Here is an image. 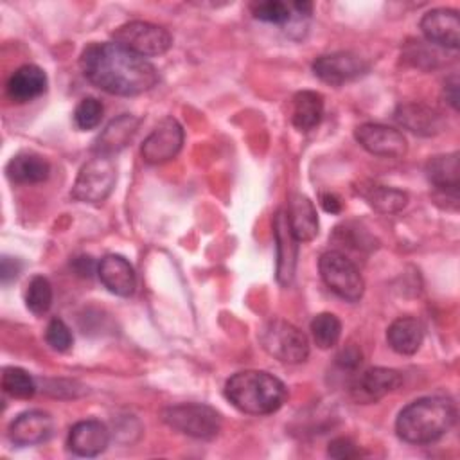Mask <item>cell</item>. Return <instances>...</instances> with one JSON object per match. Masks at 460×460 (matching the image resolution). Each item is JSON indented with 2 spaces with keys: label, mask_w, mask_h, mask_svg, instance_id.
Returning a JSON list of instances; mask_svg holds the SVG:
<instances>
[{
  "label": "cell",
  "mask_w": 460,
  "mask_h": 460,
  "mask_svg": "<svg viewBox=\"0 0 460 460\" xmlns=\"http://www.w3.org/2000/svg\"><path fill=\"white\" fill-rule=\"evenodd\" d=\"M79 65L92 84L113 95H138L158 81L155 65L115 41L90 43L81 52Z\"/></svg>",
  "instance_id": "cell-1"
},
{
  "label": "cell",
  "mask_w": 460,
  "mask_h": 460,
  "mask_svg": "<svg viewBox=\"0 0 460 460\" xmlns=\"http://www.w3.org/2000/svg\"><path fill=\"white\" fill-rule=\"evenodd\" d=\"M252 13L257 20L284 25L291 20V7L279 0H266L252 4Z\"/></svg>",
  "instance_id": "cell-31"
},
{
  "label": "cell",
  "mask_w": 460,
  "mask_h": 460,
  "mask_svg": "<svg viewBox=\"0 0 460 460\" xmlns=\"http://www.w3.org/2000/svg\"><path fill=\"white\" fill-rule=\"evenodd\" d=\"M47 90V74L38 65H22L5 84V92L13 102H29Z\"/></svg>",
  "instance_id": "cell-20"
},
{
  "label": "cell",
  "mask_w": 460,
  "mask_h": 460,
  "mask_svg": "<svg viewBox=\"0 0 460 460\" xmlns=\"http://www.w3.org/2000/svg\"><path fill=\"white\" fill-rule=\"evenodd\" d=\"M420 31L429 43L456 49L460 41V20L455 9H431L420 20Z\"/></svg>",
  "instance_id": "cell-13"
},
{
  "label": "cell",
  "mask_w": 460,
  "mask_h": 460,
  "mask_svg": "<svg viewBox=\"0 0 460 460\" xmlns=\"http://www.w3.org/2000/svg\"><path fill=\"white\" fill-rule=\"evenodd\" d=\"M97 275L102 286L117 296H129L137 288L133 266L126 257L117 253H110L101 259L97 264Z\"/></svg>",
  "instance_id": "cell-17"
},
{
  "label": "cell",
  "mask_w": 460,
  "mask_h": 460,
  "mask_svg": "<svg viewBox=\"0 0 460 460\" xmlns=\"http://www.w3.org/2000/svg\"><path fill=\"white\" fill-rule=\"evenodd\" d=\"M356 192L377 212L383 214H392V212H399L401 208L406 207L408 203V194L394 189V187H386V185H379V183H372V181H361L356 187Z\"/></svg>",
  "instance_id": "cell-24"
},
{
  "label": "cell",
  "mask_w": 460,
  "mask_h": 460,
  "mask_svg": "<svg viewBox=\"0 0 460 460\" xmlns=\"http://www.w3.org/2000/svg\"><path fill=\"white\" fill-rule=\"evenodd\" d=\"M336 359H338V365H341L343 368H356L361 363V350L354 345H349L338 354Z\"/></svg>",
  "instance_id": "cell-35"
},
{
  "label": "cell",
  "mask_w": 460,
  "mask_h": 460,
  "mask_svg": "<svg viewBox=\"0 0 460 460\" xmlns=\"http://www.w3.org/2000/svg\"><path fill=\"white\" fill-rule=\"evenodd\" d=\"M2 388L14 399H31L36 392V383L23 368L5 367L2 372Z\"/></svg>",
  "instance_id": "cell-28"
},
{
  "label": "cell",
  "mask_w": 460,
  "mask_h": 460,
  "mask_svg": "<svg viewBox=\"0 0 460 460\" xmlns=\"http://www.w3.org/2000/svg\"><path fill=\"white\" fill-rule=\"evenodd\" d=\"M110 442L108 428L95 419H86L72 426L68 433V449L79 456H97Z\"/></svg>",
  "instance_id": "cell-18"
},
{
  "label": "cell",
  "mask_w": 460,
  "mask_h": 460,
  "mask_svg": "<svg viewBox=\"0 0 460 460\" xmlns=\"http://www.w3.org/2000/svg\"><path fill=\"white\" fill-rule=\"evenodd\" d=\"M74 270L81 275V277H90L93 271H97L95 262L92 261V257L88 255H81L74 261Z\"/></svg>",
  "instance_id": "cell-37"
},
{
  "label": "cell",
  "mask_w": 460,
  "mask_h": 460,
  "mask_svg": "<svg viewBox=\"0 0 460 460\" xmlns=\"http://www.w3.org/2000/svg\"><path fill=\"white\" fill-rule=\"evenodd\" d=\"M320 203H322V207H323L327 212H331V214H338V212L341 210V201H340V198H338L336 194H332V192H323V194L320 196Z\"/></svg>",
  "instance_id": "cell-38"
},
{
  "label": "cell",
  "mask_w": 460,
  "mask_h": 460,
  "mask_svg": "<svg viewBox=\"0 0 460 460\" xmlns=\"http://www.w3.org/2000/svg\"><path fill=\"white\" fill-rule=\"evenodd\" d=\"M183 146V128L172 117L160 120L142 144V158L151 165H160L172 160Z\"/></svg>",
  "instance_id": "cell-9"
},
{
  "label": "cell",
  "mask_w": 460,
  "mask_h": 460,
  "mask_svg": "<svg viewBox=\"0 0 460 460\" xmlns=\"http://www.w3.org/2000/svg\"><path fill=\"white\" fill-rule=\"evenodd\" d=\"M5 172L7 178L14 183H41L49 178L50 165L43 156L36 153H18L9 160Z\"/></svg>",
  "instance_id": "cell-23"
},
{
  "label": "cell",
  "mask_w": 460,
  "mask_h": 460,
  "mask_svg": "<svg viewBox=\"0 0 460 460\" xmlns=\"http://www.w3.org/2000/svg\"><path fill=\"white\" fill-rule=\"evenodd\" d=\"M444 97L453 110L458 108V77L451 75L444 84Z\"/></svg>",
  "instance_id": "cell-36"
},
{
  "label": "cell",
  "mask_w": 460,
  "mask_h": 460,
  "mask_svg": "<svg viewBox=\"0 0 460 460\" xmlns=\"http://www.w3.org/2000/svg\"><path fill=\"white\" fill-rule=\"evenodd\" d=\"M456 420V408L446 397H420L404 406L395 420L399 438L429 444L446 435Z\"/></svg>",
  "instance_id": "cell-2"
},
{
  "label": "cell",
  "mask_w": 460,
  "mask_h": 460,
  "mask_svg": "<svg viewBox=\"0 0 460 460\" xmlns=\"http://www.w3.org/2000/svg\"><path fill=\"white\" fill-rule=\"evenodd\" d=\"M259 341L270 356L282 363L296 365L309 356L307 336L296 325L282 318L266 322L259 332Z\"/></svg>",
  "instance_id": "cell-4"
},
{
  "label": "cell",
  "mask_w": 460,
  "mask_h": 460,
  "mask_svg": "<svg viewBox=\"0 0 460 460\" xmlns=\"http://www.w3.org/2000/svg\"><path fill=\"white\" fill-rule=\"evenodd\" d=\"M426 174L429 183L442 194H449L456 199L458 192V155H440L433 156L426 165Z\"/></svg>",
  "instance_id": "cell-25"
},
{
  "label": "cell",
  "mask_w": 460,
  "mask_h": 460,
  "mask_svg": "<svg viewBox=\"0 0 460 460\" xmlns=\"http://www.w3.org/2000/svg\"><path fill=\"white\" fill-rule=\"evenodd\" d=\"M140 120L133 115H120L117 119H113L104 131L99 135V138L95 140L93 149L101 155V156H110L120 149H124L128 146V142L133 138L135 131L138 129Z\"/></svg>",
  "instance_id": "cell-22"
},
{
  "label": "cell",
  "mask_w": 460,
  "mask_h": 460,
  "mask_svg": "<svg viewBox=\"0 0 460 460\" xmlns=\"http://www.w3.org/2000/svg\"><path fill=\"white\" fill-rule=\"evenodd\" d=\"M45 340L58 352H66L74 343L72 331L61 318H52L49 322L47 331H45Z\"/></svg>",
  "instance_id": "cell-32"
},
{
  "label": "cell",
  "mask_w": 460,
  "mask_h": 460,
  "mask_svg": "<svg viewBox=\"0 0 460 460\" xmlns=\"http://www.w3.org/2000/svg\"><path fill=\"white\" fill-rule=\"evenodd\" d=\"M318 268L325 286L340 298L349 302H356L361 298L365 291L363 277L358 266L345 253L338 250H329L322 253Z\"/></svg>",
  "instance_id": "cell-7"
},
{
  "label": "cell",
  "mask_w": 460,
  "mask_h": 460,
  "mask_svg": "<svg viewBox=\"0 0 460 460\" xmlns=\"http://www.w3.org/2000/svg\"><path fill=\"white\" fill-rule=\"evenodd\" d=\"M311 334L320 349H331L341 336V322L332 313H318L311 320Z\"/></svg>",
  "instance_id": "cell-27"
},
{
  "label": "cell",
  "mask_w": 460,
  "mask_h": 460,
  "mask_svg": "<svg viewBox=\"0 0 460 460\" xmlns=\"http://www.w3.org/2000/svg\"><path fill=\"white\" fill-rule=\"evenodd\" d=\"M354 137L363 149L376 156L402 158L408 151V142L404 135L399 129L385 124H361L356 128Z\"/></svg>",
  "instance_id": "cell-11"
},
{
  "label": "cell",
  "mask_w": 460,
  "mask_h": 460,
  "mask_svg": "<svg viewBox=\"0 0 460 460\" xmlns=\"http://www.w3.org/2000/svg\"><path fill=\"white\" fill-rule=\"evenodd\" d=\"M111 36L117 45L140 58L162 56L172 45V38L167 29L142 20H133L119 25L111 32Z\"/></svg>",
  "instance_id": "cell-5"
},
{
  "label": "cell",
  "mask_w": 460,
  "mask_h": 460,
  "mask_svg": "<svg viewBox=\"0 0 460 460\" xmlns=\"http://www.w3.org/2000/svg\"><path fill=\"white\" fill-rule=\"evenodd\" d=\"M394 119L397 120L399 126L420 137L438 135L446 128L442 113L422 102L399 104L394 113Z\"/></svg>",
  "instance_id": "cell-14"
},
{
  "label": "cell",
  "mask_w": 460,
  "mask_h": 460,
  "mask_svg": "<svg viewBox=\"0 0 460 460\" xmlns=\"http://www.w3.org/2000/svg\"><path fill=\"white\" fill-rule=\"evenodd\" d=\"M104 108L102 102L95 97H84L79 101V104L74 110V124L86 131V129H93L101 124Z\"/></svg>",
  "instance_id": "cell-30"
},
{
  "label": "cell",
  "mask_w": 460,
  "mask_h": 460,
  "mask_svg": "<svg viewBox=\"0 0 460 460\" xmlns=\"http://www.w3.org/2000/svg\"><path fill=\"white\" fill-rule=\"evenodd\" d=\"M327 455L331 458H340V460H347V458H356L361 455L359 447L347 437H338L334 440L329 442L327 447Z\"/></svg>",
  "instance_id": "cell-33"
},
{
  "label": "cell",
  "mask_w": 460,
  "mask_h": 460,
  "mask_svg": "<svg viewBox=\"0 0 460 460\" xmlns=\"http://www.w3.org/2000/svg\"><path fill=\"white\" fill-rule=\"evenodd\" d=\"M402 385V376L401 372L394 368H385V367H374L363 370L352 383L350 386V395L356 402L361 404H370L377 402L390 392L397 390Z\"/></svg>",
  "instance_id": "cell-12"
},
{
  "label": "cell",
  "mask_w": 460,
  "mask_h": 460,
  "mask_svg": "<svg viewBox=\"0 0 460 460\" xmlns=\"http://www.w3.org/2000/svg\"><path fill=\"white\" fill-rule=\"evenodd\" d=\"M54 431L52 417L43 410H29L18 415L9 426V438L16 446H36L50 438Z\"/></svg>",
  "instance_id": "cell-15"
},
{
  "label": "cell",
  "mask_w": 460,
  "mask_h": 460,
  "mask_svg": "<svg viewBox=\"0 0 460 460\" xmlns=\"http://www.w3.org/2000/svg\"><path fill=\"white\" fill-rule=\"evenodd\" d=\"M225 395L244 413L268 415L284 404L288 392L284 383L273 374L262 370H243L226 381Z\"/></svg>",
  "instance_id": "cell-3"
},
{
  "label": "cell",
  "mask_w": 460,
  "mask_h": 460,
  "mask_svg": "<svg viewBox=\"0 0 460 460\" xmlns=\"http://www.w3.org/2000/svg\"><path fill=\"white\" fill-rule=\"evenodd\" d=\"M162 419L169 428L203 440L214 438L221 429L219 413L201 402H181L169 406L162 411Z\"/></svg>",
  "instance_id": "cell-6"
},
{
  "label": "cell",
  "mask_w": 460,
  "mask_h": 460,
  "mask_svg": "<svg viewBox=\"0 0 460 460\" xmlns=\"http://www.w3.org/2000/svg\"><path fill=\"white\" fill-rule=\"evenodd\" d=\"M424 340V325L413 316H399L386 331V341L397 354H415Z\"/></svg>",
  "instance_id": "cell-21"
},
{
  "label": "cell",
  "mask_w": 460,
  "mask_h": 460,
  "mask_svg": "<svg viewBox=\"0 0 460 460\" xmlns=\"http://www.w3.org/2000/svg\"><path fill=\"white\" fill-rule=\"evenodd\" d=\"M25 305L32 314H45L52 305V286L49 279L36 275L31 279L25 291Z\"/></svg>",
  "instance_id": "cell-29"
},
{
  "label": "cell",
  "mask_w": 460,
  "mask_h": 460,
  "mask_svg": "<svg viewBox=\"0 0 460 460\" xmlns=\"http://www.w3.org/2000/svg\"><path fill=\"white\" fill-rule=\"evenodd\" d=\"M313 72L323 83L340 86L343 83L354 81L368 72V63L354 52H332L318 56L313 63Z\"/></svg>",
  "instance_id": "cell-10"
},
{
  "label": "cell",
  "mask_w": 460,
  "mask_h": 460,
  "mask_svg": "<svg viewBox=\"0 0 460 460\" xmlns=\"http://www.w3.org/2000/svg\"><path fill=\"white\" fill-rule=\"evenodd\" d=\"M22 271V262L14 257H2V266H0V275H2V282L9 284L11 280H14Z\"/></svg>",
  "instance_id": "cell-34"
},
{
  "label": "cell",
  "mask_w": 460,
  "mask_h": 460,
  "mask_svg": "<svg viewBox=\"0 0 460 460\" xmlns=\"http://www.w3.org/2000/svg\"><path fill=\"white\" fill-rule=\"evenodd\" d=\"M288 225L298 243H309L318 235V214L314 203L304 194H291L286 210Z\"/></svg>",
  "instance_id": "cell-19"
},
{
  "label": "cell",
  "mask_w": 460,
  "mask_h": 460,
  "mask_svg": "<svg viewBox=\"0 0 460 460\" xmlns=\"http://www.w3.org/2000/svg\"><path fill=\"white\" fill-rule=\"evenodd\" d=\"M323 115V97L314 90H302L293 97L291 120L300 131H311L316 128Z\"/></svg>",
  "instance_id": "cell-26"
},
{
  "label": "cell",
  "mask_w": 460,
  "mask_h": 460,
  "mask_svg": "<svg viewBox=\"0 0 460 460\" xmlns=\"http://www.w3.org/2000/svg\"><path fill=\"white\" fill-rule=\"evenodd\" d=\"M273 228H275V241H277V280L282 286H288L295 277L298 241L291 234L286 210H279L275 214Z\"/></svg>",
  "instance_id": "cell-16"
},
{
  "label": "cell",
  "mask_w": 460,
  "mask_h": 460,
  "mask_svg": "<svg viewBox=\"0 0 460 460\" xmlns=\"http://www.w3.org/2000/svg\"><path fill=\"white\" fill-rule=\"evenodd\" d=\"M117 169L110 156H95L88 160L72 187V198L83 203H102L113 190Z\"/></svg>",
  "instance_id": "cell-8"
}]
</instances>
